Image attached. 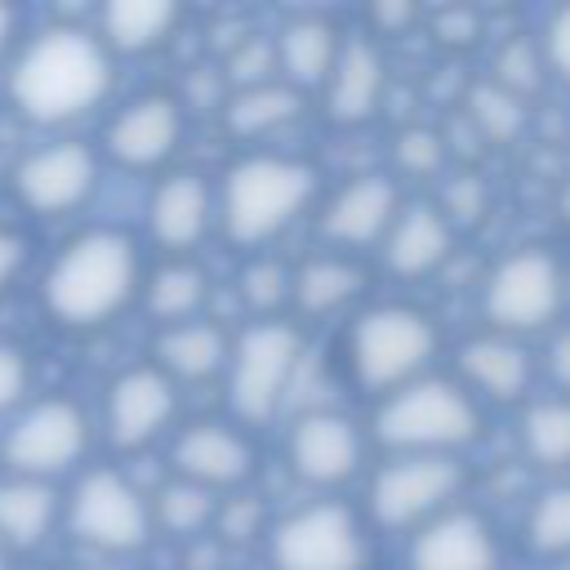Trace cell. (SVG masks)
<instances>
[{
  "mask_svg": "<svg viewBox=\"0 0 570 570\" xmlns=\"http://www.w3.org/2000/svg\"><path fill=\"white\" fill-rule=\"evenodd\" d=\"M178 22V4L169 0H111L102 9V49L120 53H147L169 40Z\"/></svg>",
  "mask_w": 570,
  "mask_h": 570,
  "instance_id": "cell-26",
  "label": "cell"
},
{
  "mask_svg": "<svg viewBox=\"0 0 570 570\" xmlns=\"http://www.w3.org/2000/svg\"><path fill=\"white\" fill-rule=\"evenodd\" d=\"M432 352H436V325L401 303L370 307L365 316H356L347 334L352 379L365 392H396L414 383Z\"/></svg>",
  "mask_w": 570,
  "mask_h": 570,
  "instance_id": "cell-5",
  "label": "cell"
},
{
  "mask_svg": "<svg viewBox=\"0 0 570 570\" xmlns=\"http://www.w3.org/2000/svg\"><path fill=\"white\" fill-rule=\"evenodd\" d=\"M272 561L276 570H361L365 534L356 512L334 499L289 512L272 530Z\"/></svg>",
  "mask_w": 570,
  "mask_h": 570,
  "instance_id": "cell-8",
  "label": "cell"
},
{
  "mask_svg": "<svg viewBox=\"0 0 570 570\" xmlns=\"http://www.w3.org/2000/svg\"><path fill=\"white\" fill-rule=\"evenodd\" d=\"M209 285H205V272L191 267V263H165L151 281H147V312L165 325H183L200 312Z\"/></svg>",
  "mask_w": 570,
  "mask_h": 570,
  "instance_id": "cell-29",
  "label": "cell"
},
{
  "mask_svg": "<svg viewBox=\"0 0 570 570\" xmlns=\"http://www.w3.org/2000/svg\"><path fill=\"white\" fill-rule=\"evenodd\" d=\"M450 254H454V227L436 205L414 200V205L396 209V218L383 236V263L392 276H405V281L428 276Z\"/></svg>",
  "mask_w": 570,
  "mask_h": 570,
  "instance_id": "cell-19",
  "label": "cell"
},
{
  "mask_svg": "<svg viewBox=\"0 0 570 570\" xmlns=\"http://www.w3.org/2000/svg\"><path fill=\"white\" fill-rule=\"evenodd\" d=\"M330 116L338 125H361L374 116L383 98V58L370 40L338 45V58L330 67Z\"/></svg>",
  "mask_w": 570,
  "mask_h": 570,
  "instance_id": "cell-22",
  "label": "cell"
},
{
  "mask_svg": "<svg viewBox=\"0 0 570 570\" xmlns=\"http://www.w3.org/2000/svg\"><path fill=\"white\" fill-rule=\"evenodd\" d=\"M468 120L481 129V138L490 142H512L525 129V107L517 94L499 89V85H476L472 102H468Z\"/></svg>",
  "mask_w": 570,
  "mask_h": 570,
  "instance_id": "cell-33",
  "label": "cell"
},
{
  "mask_svg": "<svg viewBox=\"0 0 570 570\" xmlns=\"http://www.w3.org/2000/svg\"><path fill=\"white\" fill-rule=\"evenodd\" d=\"M22 258H27L22 236H13V232H4V227H0V289L22 272Z\"/></svg>",
  "mask_w": 570,
  "mask_h": 570,
  "instance_id": "cell-43",
  "label": "cell"
},
{
  "mask_svg": "<svg viewBox=\"0 0 570 570\" xmlns=\"http://www.w3.org/2000/svg\"><path fill=\"white\" fill-rule=\"evenodd\" d=\"M0 570H4V548H0Z\"/></svg>",
  "mask_w": 570,
  "mask_h": 570,
  "instance_id": "cell-49",
  "label": "cell"
},
{
  "mask_svg": "<svg viewBox=\"0 0 570 570\" xmlns=\"http://www.w3.org/2000/svg\"><path fill=\"white\" fill-rule=\"evenodd\" d=\"M178 134H183L178 102L165 94H142L111 116L107 151L129 169H147V165H160L178 147Z\"/></svg>",
  "mask_w": 570,
  "mask_h": 570,
  "instance_id": "cell-17",
  "label": "cell"
},
{
  "mask_svg": "<svg viewBox=\"0 0 570 570\" xmlns=\"http://www.w3.org/2000/svg\"><path fill=\"white\" fill-rule=\"evenodd\" d=\"M303 111V94L294 85H249V89H236L227 98V129L240 134V138H258V134H272L281 125H289L294 116Z\"/></svg>",
  "mask_w": 570,
  "mask_h": 570,
  "instance_id": "cell-28",
  "label": "cell"
},
{
  "mask_svg": "<svg viewBox=\"0 0 570 570\" xmlns=\"http://www.w3.org/2000/svg\"><path fill=\"white\" fill-rule=\"evenodd\" d=\"M410 570H499V543L481 512L445 508L419 525L410 543Z\"/></svg>",
  "mask_w": 570,
  "mask_h": 570,
  "instance_id": "cell-13",
  "label": "cell"
},
{
  "mask_svg": "<svg viewBox=\"0 0 570 570\" xmlns=\"http://www.w3.org/2000/svg\"><path fill=\"white\" fill-rule=\"evenodd\" d=\"M107 89H111V58L102 40L62 22L31 36L9 71V98L36 125L80 120L107 98Z\"/></svg>",
  "mask_w": 570,
  "mask_h": 570,
  "instance_id": "cell-1",
  "label": "cell"
},
{
  "mask_svg": "<svg viewBox=\"0 0 570 570\" xmlns=\"http://www.w3.org/2000/svg\"><path fill=\"white\" fill-rule=\"evenodd\" d=\"M414 13H419L414 4H379V9H374V22H379L383 31H401V27L414 22Z\"/></svg>",
  "mask_w": 570,
  "mask_h": 570,
  "instance_id": "cell-45",
  "label": "cell"
},
{
  "mask_svg": "<svg viewBox=\"0 0 570 570\" xmlns=\"http://www.w3.org/2000/svg\"><path fill=\"white\" fill-rule=\"evenodd\" d=\"M521 450L539 468H570V401H534L521 414Z\"/></svg>",
  "mask_w": 570,
  "mask_h": 570,
  "instance_id": "cell-30",
  "label": "cell"
},
{
  "mask_svg": "<svg viewBox=\"0 0 570 570\" xmlns=\"http://www.w3.org/2000/svg\"><path fill=\"white\" fill-rule=\"evenodd\" d=\"M289 468L307 485H338L361 468V432L343 414L307 410L289 428Z\"/></svg>",
  "mask_w": 570,
  "mask_h": 570,
  "instance_id": "cell-14",
  "label": "cell"
},
{
  "mask_svg": "<svg viewBox=\"0 0 570 570\" xmlns=\"http://www.w3.org/2000/svg\"><path fill=\"white\" fill-rule=\"evenodd\" d=\"M174 419V383L151 370H125L111 392H107V436L120 450H138L147 441H156Z\"/></svg>",
  "mask_w": 570,
  "mask_h": 570,
  "instance_id": "cell-15",
  "label": "cell"
},
{
  "mask_svg": "<svg viewBox=\"0 0 570 570\" xmlns=\"http://www.w3.org/2000/svg\"><path fill=\"white\" fill-rule=\"evenodd\" d=\"M9 31H13V9L0 4V53H4V45H9Z\"/></svg>",
  "mask_w": 570,
  "mask_h": 570,
  "instance_id": "cell-46",
  "label": "cell"
},
{
  "mask_svg": "<svg viewBox=\"0 0 570 570\" xmlns=\"http://www.w3.org/2000/svg\"><path fill=\"white\" fill-rule=\"evenodd\" d=\"M227 334L214 321H183V325H165L156 338V361L160 374L169 379H209L227 365Z\"/></svg>",
  "mask_w": 570,
  "mask_h": 570,
  "instance_id": "cell-24",
  "label": "cell"
},
{
  "mask_svg": "<svg viewBox=\"0 0 570 570\" xmlns=\"http://www.w3.org/2000/svg\"><path fill=\"white\" fill-rule=\"evenodd\" d=\"M485 200H490V191H485V183L476 178V174H459L450 187H445V205H436L445 218H459V223H476L481 214H485Z\"/></svg>",
  "mask_w": 570,
  "mask_h": 570,
  "instance_id": "cell-39",
  "label": "cell"
},
{
  "mask_svg": "<svg viewBox=\"0 0 570 570\" xmlns=\"http://www.w3.org/2000/svg\"><path fill=\"white\" fill-rule=\"evenodd\" d=\"M432 36L450 49H463V45H476L481 36V18L472 9H441L432 13Z\"/></svg>",
  "mask_w": 570,
  "mask_h": 570,
  "instance_id": "cell-40",
  "label": "cell"
},
{
  "mask_svg": "<svg viewBox=\"0 0 570 570\" xmlns=\"http://www.w3.org/2000/svg\"><path fill=\"white\" fill-rule=\"evenodd\" d=\"M85 441H89V423L80 405L67 396H53L18 414V423L4 436V463L13 476L45 481L53 472H67L85 454Z\"/></svg>",
  "mask_w": 570,
  "mask_h": 570,
  "instance_id": "cell-11",
  "label": "cell"
},
{
  "mask_svg": "<svg viewBox=\"0 0 570 570\" xmlns=\"http://www.w3.org/2000/svg\"><path fill=\"white\" fill-rule=\"evenodd\" d=\"M303 361V338L294 325L285 321H258L249 325L236 347L227 352V365H232V410L245 419V423H267L289 383H294V370Z\"/></svg>",
  "mask_w": 570,
  "mask_h": 570,
  "instance_id": "cell-7",
  "label": "cell"
},
{
  "mask_svg": "<svg viewBox=\"0 0 570 570\" xmlns=\"http://www.w3.org/2000/svg\"><path fill=\"white\" fill-rule=\"evenodd\" d=\"M476 428L481 414L472 396L445 379H414L396 387L374 414V436L405 454H445L454 445H468Z\"/></svg>",
  "mask_w": 570,
  "mask_h": 570,
  "instance_id": "cell-4",
  "label": "cell"
},
{
  "mask_svg": "<svg viewBox=\"0 0 570 570\" xmlns=\"http://www.w3.org/2000/svg\"><path fill=\"white\" fill-rule=\"evenodd\" d=\"M485 321L494 334H530L548 330L566 307V267L543 245H521L508 258H499L481 289Z\"/></svg>",
  "mask_w": 570,
  "mask_h": 570,
  "instance_id": "cell-6",
  "label": "cell"
},
{
  "mask_svg": "<svg viewBox=\"0 0 570 570\" xmlns=\"http://www.w3.org/2000/svg\"><path fill=\"white\" fill-rule=\"evenodd\" d=\"M276 71V49L272 40L263 36H240L227 53V76L236 80V89H249V85H267Z\"/></svg>",
  "mask_w": 570,
  "mask_h": 570,
  "instance_id": "cell-37",
  "label": "cell"
},
{
  "mask_svg": "<svg viewBox=\"0 0 570 570\" xmlns=\"http://www.w3.org/2000/svg\"><path fill=\"white\" fill-rule=\"evenodd\" d=\"M463 485V468L450 454H401L370 481V512L387 530L428 525L450 508Z\"/></svg>",
  "mask_w": 570,
  "mask_h": 570,
  "instance_id": "cell-9",
  "label": "cell"
},
{
  "mask_svg": "<svg viewBox=\"0 0 570 570\" xmlns=\"http://www.w3.org/2000/svg\"><path fill=\"white\" fill-rule=\"evenodd\" d=\"M459 374L494 401H517L534 379V361L508 334H476L459 347Z\"/></svg>",
  "mask_w": 570,
  "mask_h": 570,
  "instance_id": "cell-21",
  "label": "cell"
},
{
  "mask_svg": "<svg viewBox=\"0 0 570 570\" xmlns=\"http://www.w3.org/2000/svg\"><path fill=\"white\" fill-rule=\"evenodd\" d=\"M396 209H401L396 183L387 174H361V178L343 183L330 196V205L321 209V236L330 245H343V249L374 245L387 236Z\"/></svg>",
  "mask_w": 570,
  "mask_h": 570,
  "instance_id": "cell-16",
  "label": "cell"
},
{
  "mask_svg": "<svg viewBox=\"0 0 570 570\" xmlns=\"http://www.w3.org/2000/svg\"><path fill=\"white\" fill-rule=\"evenodd\" d=\"M138 289V249L125 232H85L45 272V307L62 325H102Z\"/></svg>",
  "mask_w": 570,
  "mask_h": 570,
  "instance_id": "cell-2",
  "label": "cell"
},
{
  "mask_svg": "<svg viewBox=\"0 0 570 570\" xmlns=\"http://www.w3.org/2000/svg\"><path fill=\"white\" fill-rule=\"evenodd\" d=\"M548 67L570 85V4L548 22Z\"/></svg>",
  "mask_w": 570,
  "mask_h": 570,
  "instance_id": "cell-42",
  "label": "cell"
},
{
  "mask_svg": "<svg viewBox=\"0 0 570 570\" xmlns=\"http://www.w3.org/2000/svg\"><path fill=\"white\" fill-rule=\"evenodd\" d=\"M316 196V174L285 156H245L227 169L218 218L236 245H263L285 232Z\"/></svg>",
  "mask_w": 570,
  "mask_h": 570,
  "instance_id": "cell-3",
  "label": "cell"
},
{
  "mask_svg": "<svg viewBox=\"0 0 570 570\" xmlns=\"http://www.w3.org/2000/svg\"><path fill=\"white\" fill-rule=\"evenodd\" d=\"M557 214L570 223V178H566V183H561V191H557Z\"/></svg>",
  "mask_w": 570,
  "mask_h": 570,
  "instance_id": "cell-47",
  "label": "cell"
},
{
  "mask_svg": "<svg viewBox=\"0 0 570 570\" xmlns=\"http://www.w3.org/2000/svg\"><path fill=\"white\" fill-rule=\"evenodd\" d=\"M548 370H552V379H557V383L570 392V325L552 334V347H548Z\"/></svg>",
  "mask_w": 570,
  "mask_h": 570,
  "instance_id": "cell-44",
  "label": "cell"
},
{
  "mask_svg": "<svg viewBox=\"0 0 570 570\" xmlns=\"http://www.w3.org/2000/svg\"><path fill=\"white\" fill-rule=\"evenodd\" d=\"M27 392V361L18 347L0 343V410L18 405V396Z\"/></svg>",
  "mask_w": 570,
  "mask_h": 570,
  "instance_id": "cell-41",
  "label": "cell"
},
{
  "mask_svg": "<svg viewBox=\"0 0 570 570\" xmlns=\"http://www.w3.org/2000/svg\"><path fill=\"white\" fill-rule=\"evenodd\" d=\"M94 178H98V160L85 142H49L18 160L13 191L36 214H67L94 191Z\"/></svg>",
  "mask_w": 570,
  "mask_h": 570,
  "instance_id": "cell-12",
  "label": "cell"
},
{
  "mask_svg": "<svg viewBox=\"0 0 570 570\" xmlns=\"http://www.w3.org/2000/svg\"><path fill=\"white\" fill-rule=\"evenodd\" d=\"M71 534L102 548V552H134L147 543L151 534V508L138 494L134 481H125L111 468H98L89 476H80L76 494H71Z\"/></svg>",
  "mask_w": 570,
  "mask_h": 570,
  "instance_id": "cell-10",
  "label": "cell"
},
{
  "mask_svg": "<svg viewBox=\"0 0 570 570\" xmlns=\"http://www.w3.org/2000/svg\"><path fill=\"white\" fill-rule=\"evenodd\" d=\"M361 289H365V267L356 258H343V254L307 258L289 276V298L298 303V312H312V316H325V312L347 307Z\"/></svg>",
  "mask_w": 570,
  "mask_h": 570,
  "instance_id": "cell-25",
  "label": "cell"
},
{
  "mask_svg": "<svg viewBox=\"0 0 570 570\" xmlns=\"http://www.w3.org/2000/svg\"><path fill=\"white\" fill-rule=\"evenodd\" d=\"M543 80V62H539V53H534V45L530 40H508V45H499V53H494V80L490 85H499V89H508V94H525V89H534Z\"/></svg>",
  "mask_w": 570,
  "mask_h": 570,
  "instance_id": "cell-36",
  "label": "cell"
},
{
  "mask_svg": "<svg viewBox=\"0 0 570 570\" xmlns=\"http://www.w3.org/2000/svg\"><path fill=\"white\" fill-rule=\"evenodd\" d=\"M214 525H218V539H227V543H249V539L263 534V525H267L263 499H254V494H236V499L218 503Z\"/></svg>",
  "mask_w": 570,
  "mask_h": 570,
  "instance_id": "cell-38",
  "label": "cell"
},
{
  "mask_svg": "<svg viewBox=\"0 0 570 570\" xmlns=\"http://www.w3.org/2000/svg\"><path fill=\"white\" fill-rule=\"evenodd\" d=\"M525 543L539 557L570 552V485H548L525 512Z\"/></svg>",
  "mask_w": 570,
  "mask_h": 570,
  "instance_id": "cell-32",
  "label": "cell"
},
{
  "mask_svg": "<svg viewBox=\"0 0 570 570\" xmlns=\"http://www.w3.org/2000/svg\"><path fill=\"white\" fill-rule=\"evenodd\" d=\"M289 267L276 263V258H254L245 272H240V298L249 312H276L285 298H289Z\"/></svg>",
  "mask_w": 570,
  "mask_h": 570,
  "instance_id": "cell-34",
  "label": "cell"
},
{
  "mask_svg": "<svg viewBox=\"0 0 570 570\" xmlns=\"http://www.w3.org/2000/svg\"><path fill=\"white\" fill-rule=\"evenodd\" d=\"M338 31L316 18V13H303V18H289L276 36V67L285 71V80L294 89H307V85H321L330 80V67L338 58Z\"/></svg>",
  "mask_w": 570,
  "mask_h": 570,
  "instance_id": "cell-23",
  "label": "cell"
},
{
  "mask_svg": "<svg viewBox=\"0 0 570 570\" xmlns=\"http://www.w3.org/2000/svg\"><path fill=\"white\" fill-rule=\"evenodd\" d=\"M392 160H396L401 174H419V178H428V174H436V169L445 165V138H441L436 129H428V125H410V129L396 134V142H392Z\"/></svg>",
  "mask_w": 570,
  "mask_h": 570,
  "instance_id": "cell-35",
  "label": "cell"
},
{
  "mask_svg": "<svg viewBox=\"0 0 570 570\" xmlns=\"http://www.w3.org/2000/svg\"><path fill=\"white\" fill-rule=\"evenodd\" d=\"M174 468L183 481H196L205 490L240 485L254 472V445L227 423H191L174 441Z\"/></svg>",
  "mask_w": 570,
  "mask_h": 570,
  "instance_id": "cell-18",
  "label": "cell"
},
{
  "mask_svg": "<svg viewBox=\"0 0 570 570\" xmlns=\"http://www.w3.org/2000/svg\"><path fill=\"white\" fill-rule=\"evenodd\" d=\"M58 499L45 481L4 476L0 481V543L9 548H36L53 525Z\"/></svg>",
  "mask_w": 570,
  "mask_h": 570,
  "instance_id": "cell-27",
  "label": "cell"
},
{
  "mask_svg": "<svg viewBox=\"0 0 570 570\" xmlns=\"http://www.w3.org/2000/svg\"><path fill=\"white\" fill-rule=\"evenodd\" d=\"M151 236L165 249H191L214 218V196L200 174H169L151 196Z\"/></svg>",
  "mask_w": 570,
  "mask_h": 570,
  "instance_id": "cell-20",
  "label": "cell"
},
{
  "mask_svg": "<svg viewBox=\"0 0 570 570\" xmlns=\"http://www.w3.org/2000/svg\"><path fill=\"white\" fill-rule=\"evenodd\" d=\"M147 508H151V521H160L169 534L191 539V534H200L205 525H214L218 499H214V490H205V485L178 476V481H165Z\"/></svg>",
  "mask_w": 570,
  "mask_h": 570,
  "instance_id": "cell-31",
  "label": "cell"
},
{
  "mask_svg": "<svg viewBox=\"0 0 570 570\" xmlns=\"http://www.w3.org/2000/svg\"><path fill=\"white\" fill-rule=\"evenodd\" d=\"M566 298H570V276H566Z\"/></svg>",
  "mask_w": 570,
  "mask_h": 570,
  "instance_id": "cell-48",
  "label": "cell"
}]
</instances>
